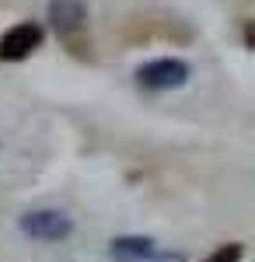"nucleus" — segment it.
Masks as SVG:
<instances>
[{
	"mask_svg": "<svg viewBox=\"0 0 255 262\" xmlns=\"http://www.w3.org/2000/svg\"><path fill=\"white\" fill-rule=\"evenodd\" d=\"M21 231L28 238H39V242H59L74 231V221L63 210H32L21 217Z\"/></svg>",
	"mask_w": 255,
	"mask_h": 262,
	"instance_id": "nucleus-2",
	"label": "nucleus"
},
{
	"mask_svg": "<svg viewBox=\"0 0 255 262\" xmlns=\"http://www.w3.org/2000/svg\"><path fill=\"white\" fill-rule=\"evenodd\" d=\"M49 21L63 39H74L80 28L88 25V7L80 0H53L49 4Z\"/></svg>",
	"mask_w": 255,
	"mask_h": 262,
	"instance_id": "nucleus-5",
	"label": "nucleus"
},
{
	"mask_svg": "<svg viewBox=\"0 0 255 262\" xmlns=\"http://www.w3.org/2000/svg\"><path fill=\"white\" fill-rule=\"evenodd\" d=\"M116 262H185L178 252H164L154 238H116L112 242Z\"/></svg>",
	"mask_w": 255,
	"mask_h": 262,
	"instance_id": "nucleus-4",
	"label": "nucleus"
},
{
	"mask_svg": "<svg viewBox=\"0 0 255 262\" xmlns=\"http://www.w3.org/2000/svg\"><path fill=\"white\" fill-rule=\"evenodd\" d=\"M238 259H241V245L231 242V245H220V248H217L206 262H238Z\"/></svg>",
	"mask_w": 255,
	"mask_h": 262,
	"instance_id": "nucleus-6",
	"label": "nucleus"
},
{
	"mask_svg": "<svg viewBox=\"0 0 255 262\" xmlns=\"http://www.w3.org/2000/svg\"><path fill=\"white\" fill-rule=\"evenodd\" d=\"M42 46V25L39 21H18L0 35V60H25Z\"/></svg>",
	"mask_w": 255,
	"mask_h": 262,
	"instance_id": "nucleus-3",
	"label": "nucleus"
},
{
	"mask_svg": "<svg viewBox=\"0 0 255 262\" xmlns=\"http://www.w3.org/2000/svg\"><path fill=\"white\" fill-rule=\"evenodd\" d=\"M189 77V67L175 56H161V60H151L137 70L140 88H151V91H168V88H178Z\"/></svg>",
	"mask_w": 255,
	"mask_h": 262,
	"instance_id": "nucleus-1",
	"label": "nucleus"
}]
</instances>
